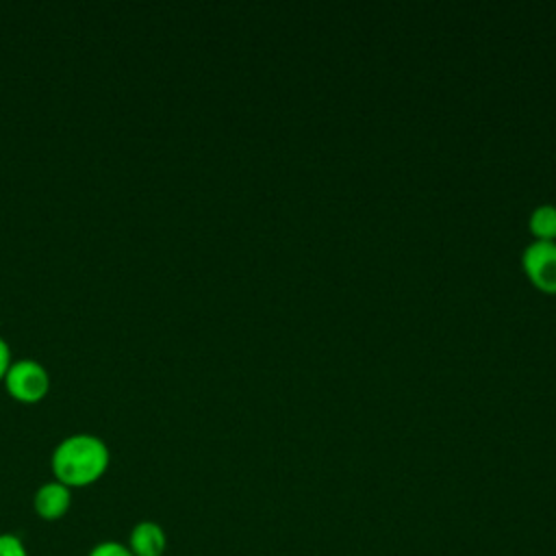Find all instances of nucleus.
Here are the masks:
<instances>
[{"label": "nucleus", "mask_w": 556, "mask_h": 556, "mask_svg": "<svg viewBox=\"0 0 556 556\" xmlns=\"http://www.w3.org/2000/svg\"><path fill=\"white\" fill-rule=\"evenodd\" d=\"M109 467L106 443L89 432L65 437L52 452V471L67 486H85L96 482Z\"/></svg>", "instance_id": "nucleus-1"}, {"label": "nucleus", "mask_w": 556, "mask_h": 556, "mask_svg": "<svg viewBox=\"0 0 556 556\" xmlns=\"http://www.w3.org/2000/svg\"><path fill=\"white\" fill-rule=\"evenodd\" d=\"M4 384L15 400L37 402L46 395L50 387V376L39 361L17 358V361H11L4 374Z\"/></svg>", "instance_id": "nucleus-2"}, {"label": "nucleus", "mask_w": 556, "mask_h": 556, "mask_svg": "<svg viewBox=\"0 0 556 556\" xmlns=\"http://www.w3.org/2000/svg\"><path fill=\"white\" fill-rule=\"evenodd\" d=\"M523 267L528 276L545 291H556V243L536 239L523 252Z\"/></svg>", "instance_id": "nucleus-3"}, {"label": "nucleus", "mask_w": 556, "mask_h": 556, "mask_svg": "<svg viewBox=\"0 0 556 556\" xmlns=\"http://www.w3.org/2000/svg\"><path fill=\"white\" fill-rule=\"evenodd\" d=\"M72 504V493L70 486L63 482H46L37 489L35 493V510L43 519H59L67 513Z\"/></svg>", "instance_id": "nucleus-4"}, {"label": "nucleus", "mask_w": 556, "mask_h": 556, "mask_svg": "<svg viewBox=\"0 0 556 556\" xmlns=\"http://www.w3.org/2000/svg\"><path fill=\"white\" fill-rule=\"evenodd\" d=\"M135 556H161L165 549V532L154 521H141L130 532V547Z\"/></svg>", "instance_id": "nucleus-5"}, {"label": "nucleus", "mask_w": 556, "mask_h": 556, "mask_svg": "<svg viewBox=\"0 0 556 556\" xmlns=\"http://www.w3.org/2000/svg\"><path fill=\"white\" fill-rule=\"evenodd\" d=\"M530 228L539 239H554L556 237V206L541 204L530 215Z\"/></svg>", "instance_id": "nucleus-6"}, {"label": "nucleus", "mask_w": 556, "mask_h": 556, "mask_svg": "<svg viewBox=\"0 0 556 556\" xmlns=\"http://www.w3.org/2000/svg\"><path fill=\"white\" fill-rule=\"evenodd\" d=\"M0 556H28L24 543L13 534H0Z\"/></svg>", "instance_id": "nucleus-7"}, {"label": "nucleus", "mask_w": 556, "mask_h": 556, "mask_svg": "<svg viewBox=\"0 0 556 556\" xmlns=\"http://www.w3.org/2000/svg\"><path fill=\"white\" fill-rule=\"evenodd\" d=\"M89 556H135L128 547L119 545V543H113V541H106V543H100L91 549Z\"/></svg>", "instance_id": "nucleus-8"}, {"label": "nucleus", "mask_w": 556, "mask_h": 556, "mask_svg": "<svg viewBox=\"0 0 556 556\" xmlns=\"http://www.w3.org/2000/svg\"><path fill=\"white\" fill-rule=\"evenodd\" d=\"M9 365H11V350H9V343L0 337V378H4Z\"/></svg>", "instance_id": "nucleus-9"}]
</instances>
